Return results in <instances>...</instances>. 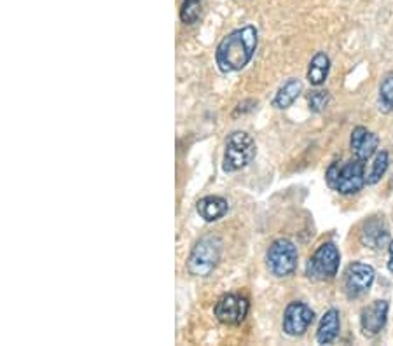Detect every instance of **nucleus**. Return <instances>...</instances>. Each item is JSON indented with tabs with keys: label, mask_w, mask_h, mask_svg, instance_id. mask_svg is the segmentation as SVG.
Segmentation results:
<instances>
[{
	"label": "nucleus",
	"mask_w": 393,
	"mask_h": 346,
	"mask_svg": "<svg viewBox=\"0 0 393 346\" xmlns=\"http://www.w3.org/2000/svg\"><path fill=\"white\" fill-rule=\"evenodd\" d=\"M299 264V252L292 240L278 238L266 252V266L270 273L276 278L290 277Z\"/></svg>",
	"instance_id": "423d86ee"
},
{
	"label": "nucleus",
	"mask_w": 393,
	"mask_h": 346,
	"mask_svg": "<svg viewBox=\"0 0 393 346\" xmlns=\"http://www.w3.org/2000/svg\"><path fill=\"white\" fill-rule=\"evenodd\" d=\"M376 280V271L366 262H351L344 271L343 288L348 299H360L366 296Z\"/></svg>",
	"instance_id": "0eeeda50"
},
{
	"label": "nucleus",
	"mask_w": 393,
	"mask_h": 346,
	"mask_svg": "<svg viewBox=\"0 0 393 346\" xmlns=\"http://www.w3.org/2000/svg\"><path fill=\"white\" fill-rule=\"evenodd\" d=\"M329 72H331V58L325 53H316L315 56L311 58L308 67V73H306V79L311 86L318 88V86L324 84L327 81Z\"/></svg>",
	"instance_id": "dca6fc26"
},
{
	"label": "nucleus",
	"mask_w": 393,
	"mask_h": 346,
	"mask_svg": "<svg viewBox=\"0 0 393 346\" xmlns=\"http://www.w3.org/2000/svg\"><path fill=\"white\" fill-rule=\"evenodd\" d=\"M302 93V82L299 79H287L280 88H278L276 95L273 98V107L285 111V108L292 107L294 102L301 96Z\"/></svg>",
	"instance_id": "2eb2a0df"
},
{
	"label": "nucleus",
	"mask_w": 393,
	"mask_h": 346,
	"mask_svg": "<svg viewBox=\"0 0 393 346\" xmlns=\"http://www.w3.org/2000/svg\"><path fill=\"white\" fill-rule=\"evenodd\" d=\"M329 100H331V93L327 89H315L308 95V105L309 111L318 114V112L325 111V107L329 105Z\"/></svg>",
	"instance_id": "aec40b11"
},
{
	"label": "nucleus",
	"mask_w": 393,
	"mask_h": 346,
	"mask_svg": "<svg viewBox=\"0 0 393 346\" xmlns=\"http://www.w3.org/2000/svg\"><path fill=\"white\" fill-rule=\"evenodd\" d=\"M254 102H257V100H245V102H241V104H238L236 105V108H235V117H238L239 114H247V112H250V111H254L255 107H257V105H252L254 104Z\"/></svg>",
	"instance_id": "412c9836"
},
{
	"label": "nucleus",
	"mask_w": 393,
	"mask_h": 346,
	"mask_svg": "<svg viewBox=\"0 0 393 346\" xmlns=\"http://www.w3.org/2000/svg\"><path fill=\"white\" fill-rule=\"evenodd\" d=\"M196 211L204 222H217L224 216H228L229 201L222 196H215V194L204 196L196 203Z\"/></svg>",
	"instance_id": "ddd939ff"
},
{
	"label": "nucleus",
	"mask_w": 393,
	"mask_h": 346,
	"mask_svg": "<svg viewBox=\"0 0 393 346\" xmlns=\"http://www.w3.org/2000/svg\"><path fill=\"white\" fill-rule=\"evenodd\" d=\"M201 16V5L198 0H184L180 8V19L185 25H194Z\"/></svg>",
	"instance_id": "6ab92c4d"
},
{
	"label": "nucleus",
	"mask_w": 393,
	"mask_h": 346,
	"mask_svg": "<svg viewBox=\"0 0 393 346\" xmlns=\"http://www.w3.org/2000/svg\"><path fill=\"white\" fill-rule=\"evenodd\" d=\"M340 331H341V313L340 310L331 308V310L325 312V315L322 316L318 331H316V343H318V345H331V343L335 341V338L340 336Z\"/></svg>",
	"instance_id": "4468645a"
},
{
	"label": "nucleus",
	"mask_w": 393,
	"mask_h": 346,
	"mask_svg": "<svg viewBox=\"0 0 393 346\" xmlns=\"http://www.w3.org/2000/svg\"><path fill=\"white\" fill-rule=\"evenodd\" d=\"M388 301L378 299L366 306L360 313V329L366 338H376L385 329L388 320Z\"/></svg>",
	"instance_id": "9d476101"
},
{
	"label": "nucleus",
	"mask_w": 393,
	"mask_h": 346,
	"mask_svg": "<svg viewBox=\"0 0 393 346\" xmlns=\"http://www.w3.org/2000/svg\"><path fill=\"white\" fill-rule=\"evenodd\" d=\"M360 242L364 246L372 250H379L390 245V233L383 217H370L364 222L360 231Z\"/></svg>",
	"instance_id": "9b49d317"
},
{
	"label": "nucleus",
	"mask_w": 393,
	"mask_h": 346,
	"mask_svg": "<svg viewBox=\"0 0 393 346\" xmlns=\"http://www.w3.org/2000/svg\"><path fill=\"white\" fill-rule=\"evenodd\" d=\"M341 252L335 243L325 242L313 252L306 264V277L315 281H331L337 277Z\"/></svg>",
	"instance_id": "39448f33"
},
{
	"label": "nucleus",
	"mask_w": 393,
	"mask_h": 346,
	"mask_svg": "<svg viewBox=\"0 0 393 346\" xmlns=\"http://www.w3.org/2000/svg\"><path fill=\"white\" fill-rule=\"evenodd\" d=\"M222 255V242L213 235H206L194 243L187 257V271L194 277H209Z\"/></svg>",
	"instance_id": "20e7f679"
},
{
	"label": "nucleus",
	"mask_w": 393,
	"mask_h": 346,
	"mask_svg": "<svg viewBox=\"0 0 393 346\" xmlns=\"http://www.w3.org/2000/svg\"><path fill=\"white\" fill-rule=\"evenodd\" d=\"M388 271L393 273V240L388 245Z\"/></svg>",
	"instance_id": "4be33fe9"
},
{
	"label": "nucleus",
	"mask_w": 393,
	"mask_h": 346,
	"mask_svg": "<svg viewBox=\"0 0 393 346\" xmlns=\"http://www.w3.org/2000/svg\"><path fill=\"white\" fill-rule=\"evenodd\" d=\"M248 310H250V303L247 297L238 296V294H226L215 303L213 315L224 325H239L247 319Z\"/></svg>",
	"instance_id": "6e6552de"
},
{
	"label": "nucleus",
	"mask_w": 393,
	"mask_h": 346,
	"mask_svg": "<svg viewBox=\"0 0 393 346\" xmlns=\"http://www.w3.org/2000/svg\"><path fill=\"white\" fill-rule=\"evenodd\" d=\"M378 105L383 114H388L393 111V72L383 77L381 84H379Z\"/></svg>",
	"instance_id": "a211bd4d"
},
{
	"label": "nucleus",
	"mask_w": 393,
	"mask_h": 346,
	"mask_svg": "<svg viewBox=\"0 0 393 346\" xmlns=\"http://www.w3.org/2000/svg\"><path fill=\"white\" fill-rule=\"evenodd\" d=\"M327 185L343 196H353L367 184L366 161L353 156L348 161H334L325 172Z\"/></svg>",
	"instance_id": "f03ea898"
},
{
	"label": "nucleus",
	"mask_w": 393,
	"mask_h": 346,
	"mask_svg": "<svg viewBox=\"0 0 393 346\" xmlns=\"http://www.w3.org/2000/svg\"><path fill=\"white\" fill-rule=\"evenodd\" d=\"M255 154H257V143H255L254 137L247 131H233L226 140L222 170L226 173H235L247 168L254 161Z\"/></svg>",
	"instance_id": "7ed1b4c3"
},
{
	"label": "nucleus",
	"mask_w": 393,
	"mask_h": 346,
	"mask_svg": "<svg viewBox=\"0 0 393 346\" xmlns=\"http://www.w3.org/2000/svg\"><path fill=\"white\" fill-rule=\"evenodd\" d=\"M388 166H390L388 152H386V150H379V152L376 154V158H374L369 175H367V185L378 184V182L385 177Z\"/></svg>",
	"instance_id": "f3484780"
},
{
	"label": "nucleus",
	"mask_w": 393,
	"mask_h": 346,
	"mask_svg": "<svg viewBox=\"0 0 393 346\" xmlns=\"http://www.w3.org/2000/svg\"><path fill=\"white\" fill-rule=\"evenodd\" d=\"M315 320V312L302 301H292L287 304L285 312H283L282 327L287 336H302L309 329V325Z\"/></svg>",
	"instance_id": "1a4fd4ad"
},
{
	"label": "nucleus",
	"mask_w": 393,
	"mask_h": 346,
	"mask_svg": "<svg viewBox=\"0 0 393 346\" xmlns=\"http://www.w3.org/2000/svg\"><path fill=\"white\" fill-rule=\"evenodd\" d=\"M259 46V30L254 25H243L229 32L215 49V63L222 73L243 70L252 62Z\"/></svg>",
	"instance_id": "f257e3e1"
},
{
	"label": "nucleus",
	"mask_w": 393,
	"mask_h": 346,
	"mask_svg": "<svg viewBox=\"0 0 393 346\" xmlns=\"http://www.w3.org/2000/svg\"><path fill=\"white\" fill-rule=\"evenodd\" d=\"M198 2H201V0H198Z\"/></svg>",
	"instance_id": "5701e85b"
},
{
	"label": "nucleus",
	"mask_w": 393,
	"mask_h": 346,
	"mask_svg": "<svg viewBox=\"0 0 393 346\" xmlns=\"http://www.w3.org/2000/svg\"><path fill=\"white\" fill-rule=\"evenodd\" d=\"M350 146L357 158L362 159V161H369L376 154V150H378L379 137L367 130L366 126H357L351 131Z\"/></svg>",
	"instance_id": "f8f14e48"
}]
</instances>
